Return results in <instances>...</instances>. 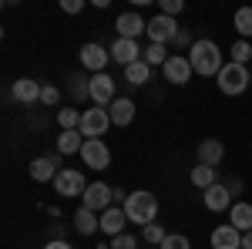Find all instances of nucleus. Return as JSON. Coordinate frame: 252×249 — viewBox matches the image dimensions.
Instances as JSON below:
<instances>
[{"label":"nucleus","instance_id":"nucleus-1","mask_svg":"<svg viewBox=\"0 0 252 249\" xmlns=\"http://www.w3.org/2000/svg\"><path fill=\"white\" fill-rule=\"evenodd\" d=\"M125 215H128V222H135V226H152L155 222V215H158V199H155V192H148V189H135L128 199H125Z\"/></svg>","mask_w":252,"mask_h":249},{"label":"nucleus","instance_id":"nucleus-2","mask_svg":"<svg viewBox=\"0 0 252 249\" xmlns=\"http://www.w3.org/2000/svg\"><path fill=\"white\" fill-rule=\"evenodd\" d=\"M189 61H192V71L202 77H219V71L225 68L215 40H195V47L189 51Z\"/></svg>","mask_w":252,"mask_h":249},{"label":"nucleus","instance_id":"nucleus-3","mask_svg":"<svg viewBox=\"0 0 252 249\" xmlns=\"http://www.w3.org/2000/svg\"><path fill=\"white\" fill-rule=\"evenodd\" d=\"M215 81H219V91H222V95L235 98V95H242V91L252 84V74H249V68H246V64H232V61H229V64L219 71Z\"/></svg>","mask_w":252,"mask_h":249},{"label":"nucleus","instance_id":"nucleus-4","mask_svg":"<svg viewBox=\"0 0 252 249\" xmlns=\"http://www.w3.org/2000/svg\"><path fill=\"white\" fill-rule=\"evenodd\" d=\"M54 189H58V195H64V199H74V195H84V192H88V182H84V175H81L78 169H61L58 178H54Z\"/></svg>","mask_w":252,"mask_h":249},{"label":"nucleus","instance_id":"nucleus-5","mask_svg":"<svg viewBox=\"0 0 252 249\" xmlns=\"http://www.w3.org/2000/svg\"><path fill=\"white\" fill-rule=\"evenodd\" d=\"M81 158H84L88 169H97V172H104L111 165V152H108V145L101 138H88L84 148H81Z\"/></svg>","mask_w":252,"mask_h":249},{"label":"nucleus","instance_id":"nucleus-6","mask_svg":"<svg viewBox=\"0 0 252 249\" xmlns=\"http://www.w3.org/2000/svg\"><path fill=\"white\" fill-rule=\"evenodd\" d=\"M108 125H111V115H108L104 108H88V111L81 115L78 132L84 135V138H101V135L108 132Z\"/></svg>","mask_w":252,"mask_h":249},{"label":"nucleus","instance_id":"nucleus-7","mask_svg":"<svg viewBox=\"0 0 252 249\" xmlns=\"http://www.w3.org/2000/svg\"><path fill=\"white\" fill-rule=\"evenodd\" d=\"M81 199H84V209L104 212V209H111V202H115V189H111V185H104V182H91L88 192H84Z\"/></svg>","mask_w":252,"mask_h":249},{"label":"nucleus","instance_id":"nucleus-8","mask_svg":"<svg viewBox=\"0 0 252 249\" xmlns=\"http://www.w3.org/2000/svg\"><path fill=\"white\" fill-rule=\"evenodd\" d=\"M161 71H165V81H168V84H189V77L195 74L189 54H172Z\"/></svg>","mask_w":252,"mask_h":249},{"label":"nucleus","instance_id":"nucleus-9","mask_svg":"<svg viewBox=\"0 0 252 249\" xmlns=\"http://www.w3.org/2000/svg\"><path fill=\"white\" fill-rule=\"evenodd\" d=\"M88 81H91V101H94L97 108H111V101H115V77L94 74V77H88Z\"/></svg>","mask_w":252,"mask_h":249},{"label":"nucleus","instance_id":"nucleus-10","mask_svg":"<svg viewBox=\"0 0 252 249\" xmlns=\"http://www.w3.org/2000/svg\"><path fill=\"white\" fill-rule=\"evenodd\" d=\"M148 37H152V44H168V40L178 37V24H175V17H165V14H158V17L148 20Z\"/></svg>","mask_w":252,"mask_h":249},{"label":"nucleus","instance_id":"nucleus-11","mask_svg":"<svg viewBox=\"0 0 252 249\" xmlns=\"http://www.w3.org/2000/svg\"><path fill=\"white\" fill-rule=\"evenodd\" d=\"M108 61H111V51L101 47V44H84V47H81V64H84L88 71H94V74H104Z\"/></svg>","mask_w":252,"mask_h":249},{"label":"nucleus","instance_id":"nucleus-12","mask_svg":"<svg viewBox=\"0 0 252 249\" xmlns=\"http://www.w3.org/2000/svg\"><path fill=\"white\" fill-rule=\"evenodd\" d=\"M202 199H205V209L209 212H229L232 209V192H229V185H222V182H215L212 189H205Z\"/></svg>","mask_w":252,"mask_h":249},{"label":"nucleus","instance_id":"nucleus-13","mask_svg":"<svg viewBox=\"0 0 252 249\" xmlns=\"http://www.w3.org/2000/svg\"><path fill=\"white\" fill-rule=\"evenodd\" d=\"M212 249H242V232L235 229L232 222H225V226H215L212 229Z\"/></svg>","mask_w":252,"mask_h":249},{"label":"nucleus","instance_id":"nucleus-14","mask_svg":"<svg viewBox=\"0 0 252 249\" xmlns=\"http://www.w3.org/2000/svg\"><path fill=\"white\" fill-rule=\"evenodd\" d=\"M108 51H111V61H118L121 68H128V64L141 61V54H145V51H138V44H135V40H128V37H118L115 44L108 47Z\"/></svg>","mask_w":252,"mask_h":249},{"label":"nucleus","instance_id":"nucleus-15","mask_svg":"<svg viewBox=\"0 0 252 249\" xmlns=\"http://www.w3.org/2000/svg\"><path fill=\"white\" fill-rule=\"evenodd\" d=\"M58 155H40V158H34L31 162V178L34 182H54L58 178Z\"/></svg>","mask_w":252,"mask_h":249},{"label":"nucleus","instance_id":"nucleus-16","mask_svg":"<svg viewBox=\"0 0 252 249\" xmlns=\"http://www.w3.org/2000/svg\"><path fill=\"white\" fill-rule=\"evenodd\" d=\"M115 27H118V37H128V40H135L141 31H148V24H145L141 14H135V10H125V14L115 20Z\"/></svg>","mask_w":252,"mask_h":249},{"label":"nucleus","instance_id":"nucleus-17","mask_svg":"<svg viewBox=\"0 0 252 249\" xmlns=\"http://www.w3.org/2000/svg\"><path fill=\"white\" fill-rule=\"evenodd\" d=\"M125 222H128V215H125V209H118V206H111V209L101 212V232L111 236V239L125 232Z\"/></svg>","mask_w":252,"mask_h":249},{"label":"nucleus","instance_id":"nucleus-18","mask_svg":"<svg viewBox=\"0 0 252 249\" xmlns=\"http://www.w3.org/2000/svg\"><path fill=\"white\" fill-rule=\"evenodd\" d=\"M108 115H111V125H131L135 121V101L131 98H115L111 101V108H108Z\"/></svg>","mask_w":252,"mask_h":249},{"label":"nucleus","instance_id":"nucleus-19","mask_svg":"<svg viewBox=\"0 0 252 249\" xmlns=\"http://www.w3.org/2000/svg\"><path fill=\"white\" fill-rule=\"evenodd\" d=\"M222 155H225V145L219 142V138H205L202 145H198V165H219L222 162Z\"/></svg>","mask_w":252,"mask_h":249},{"label":"nucleus","instance_id":"nucleus-20","mask_svg":"<svg viewBox=\"0 0 252 249\" xmlns=\"http://www.w3.org/2000/svg\"><path fill=\"white\" fill-rule=\"evenodd\" d=\"M40 88L34 77H20V81H14V98H17L20 105H34V101H40Z\"/></svg>","mask_w":252,"mask_h":249},{"label":"nucleus","instance_id":"nucleus-21","mask_svg":"<svg viewBox=\"0 0 252 249\" xmlns=\"http://www.w3.org/2000/svg\"><path fill=\"white\" fill-rule=\"evenodd\" d=\"M74 229H78L81 236H94V232L101 229V215H97V212H91V209H84V206H81V209L74 212Z\"/></svg>","mask_w":252,"mask_h":249},{"label":"nucleus","instance_id":"nucleus-22","mask_svg":"<svg viewBox=\"0 0 252 249\" xmlns=\"http://www.w3.org/2000/svg\"><path fill=\"white\" fill-rule=\"evenodd\" d=\"M229 222H232L239 232H249L252 229V206L249 202H235L229 209Z\"/></svg>","mask_w":252,"mask_h":249},{"label":"nucleus","instance_id":"nucleus-23","mask_svg":"<svg viewBox=\"0 0 252 249\" xmlns=\"http://www.w3.org/2000/svg\"><path fill=\"white\" fill-rule=\"evenodd\" d=\"M84 135L81 132H61L58 135V152L61 155H81V148H84Z\"/></svg>","mask_w":252,"mask_h":249},{"label":"nucleus","instance_id":"nucleus-24","mask_svg":"<svg viewBox=\"0 0 252 249\" xmlns=\"http://www.w3.org/2000/svg\"><path fill=\"white\" fill-rule=\"evenodd\" d=\"M189 178H192V185H195V189H202V192H205V189H212L215 182H219V178H215V169H212V165H195Z\"/></svg>","mask_w":252,"mask_h":249},{"label":"nucleus","instance_id":"nucleus-25","mask_svg":"<svg viewBox=\"0 0 252 249\" xmlns=\"http://www.w3.org/2000/svg\"><path fill=\"white\" fill-rule=\"evenodd\" d=\"M168 58H172V54H168V47H165V44H148V51L141 54V61H145L148 68H165Z\"/></svg>","mask_w":252,"mask_h":249},{"label":"nucleus","instance_id":"nucleus-26","mask_svg":"<svg viewBox=\"0 0 252 249\" xmlns=\"http://www.w3.org/2000/svg\"><path fill=\"white\" fill-rule=\"evenodd\" d=\"M232 24H235V34H239L242 40H249L252 37V7H239Z\"/></svg>","mask_w":252,"mask_h":249},{"label":"nucleus","instance_id":"nucleus-27","mask_svg":"<svg viewBox=\"0 0 252 249\" xmlns=\"http://www.w3.org/2000/svg\"><path fill=\"white\" fill-rule=\"evenodd\" d=\"M81 115H84V111H78V108H61V111H58L61 132H78V128H81Z\"/></svg>","mask_w":252,"mask_h":249},{"label":"nucleus","instance_id":"nucleus-28","mask_svg":"<svg viewBox=\"0 0 252 249\" xmlns=\"http://www.w3.org/2000/svg\"><path fill=\"white\" fill-rule=\"evenodd\" d=\"M125 77H128L131 84H145V81L152 77V68H148L145 61H135V64H128V68H125Z\"/></svg>","mask_w":252,"mask_h":249},{"label":"nucleus","instance_id":"nucleus-29","mask_svg":"<svg viewBox=\"0 0 252 249\" xmlns=\"http://www.w3.org/2000/svg\"><path fill=\"white\" fill-rule=\"evenodd\" d=\"M249 61H252V44L239 37L232 44V64H249Z\"/></svg>","mask_w":252,"mask_h":249},{"label":"nucleus","instance_id":"nucleus-30","mask_svg":"<svg viewBox=\"0 0 252 249\" xmlns=\"http://www.w3.org/2000/svg\"><path fill=\"white\" fill-rule=\"evenodd\" d=\"M71 95L78 98H91V81H84V77H71Z\"/></svg>","mask_w":252,"mask_h":249},{"label":"nucleus","instance_id":"nucleus-31","mask_svg":"<svg viewBox=\"0 0 252 249\" xmlns=\"http://www.w3.org/2000/svg\"><path fill=\"white\" fill-rule=\"evenodd\" d=\"M145 239H148V243H158V246H161V243L168 239V232L161 229L158 222H152V226H145Z\"/></svg>","mask_w":252,"mask_h":249},{"label":"nucleus","instance_id":"nucleus-32","mask_svg":"<svg viewBox=\"0 0 252 249\" xmlns=\"http://www.w3.org/2000/svg\"><path fill=\"white\" fill-rule=\"evenodd\" d=\"M158 249H192V243H189L185 236H175V232H168V239H165Z\"/></svg>","mask_w":252,"mask_h":249},{"label":"nucleus","instance_id":"nucleus-33","mask_svg":"<svg viewBox=\"0 0 252 249\" xmlns=\"http://www.w3.org/2000/svg\"><path fill=\"white\" fill-rule=\"evenodd\" d=\"M111 249H138V239L135 236H128V232H121L111 239Z\"/></svg>","mask_w":252,"mask_h":249},{"label":"nucleus","instance_id":"nucleus-34","mask_svg":"<svg viewBox=\"0 0 252 249\" xmlns=\"http://www.w3.org/2000/svg\"><path fill=\"white\" fill-rule=\"evenodd\" d=\"M58 101H61V91L54 84H47V88L40 91V105H58Z\"/></svg>","mask_w":252,"mask_h":249},{"label":"nucleus","instance_id":"nucleus-35","mask_svg":"<svg viewBox=\"0 0 252 249\" xmlns=\"http://www.w3.org/2000/svg\"><path fill=\"white\" fill-rule=\"evenodd\" d=\"M158 7H161V14H165V17H175V14H178L185 3H182V0H161Z\"/></svg>","mask_w":252,"mask_h":249},{"label":"nucleus","instance_id":"nucleus-36","mask_svg":"<svg viewBox=\"0 0 252 249\" xmlns=\"http://www.w3.org/2000/svg\"><path fill=\"white\" fill-rule=\"evenodd\" d=\"M61 10L64 14H81L84 10V0H61Z\"/></svg>","mask_w":252,"mask_h":249},{"label":"nucleus","instance_id":"nucleus-37","mask_svg":"<svg viewBox=\"0 0 252 249\" xmlns=\"http://www.w3.org/2000/svg\"><path fill=\"white\" fill-rule=\"evenodd\" d=\"M175 44H178V47H189V51L195 47V40H192V34H189V31H178V37H175Z\"/></svg>","mask_w":252,"mask_h":249},{"label":"nucleus","instance_id":"nucleus-38","mask_svg":"<svg viewBox=\"0 0 252 249\" xmlns=\"http://www.w3.org/2000/svg\"><path fill=\"white\" fill-rule=\"evenodd\" d=\"M44 249H74L71 243H64V239H54V243H47Z\"/></svg>","mask_w":252,"mask_h":249},{"label":"nucleus","instance_id":"nucleus-39","mask_svg":"<svg viewBox=\"0 0 252 249\" xmlns=\"http://www.w3.org/2000/svg\"><path fill=\"white\" fill-rule=\"evenodd\" d=\"M242 249H252V229L242 232Z\"/></svg>","mask_w":252,"mask_h":249},{"label":"nucleus","instance_id":"nucleus-40","mask_svg":"<svg viewBox=\"0 0 252 249\" xmlns=\"http://www.w3.org/2000/svg\"><path fill=\"white\" fill-rule=\"evenodd\" d=\"M225 185H229V192H242V182H239V178H232V182H225Z\"/></svg>","mask_w":252,"mask_h":249}]
</instances>
